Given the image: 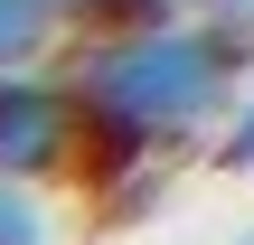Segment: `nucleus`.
Masks as SVG:
<instances>
[{"label": "nucleus", "mask_w": 254, "mask_h": 245, "mask_svg": "<svg viewBox=\"0 0 254 245\" xmlns=\"http://www.w3.org/2000/svg\"><path fill=\"white\" fill-rule=\"evenodd\" d=\"M254 76V9H207V28H132V38H94L75 66V123L132 132V142H179L198 123H217Z\"/></svg>", "instance_id": "nucleus-1"}, {"label": "nucleus", "mask_w": 254, "mask_h": 245, "mask_svg": "<svg viewBox=\"0 0 254 245\" xmlns=\"http://www.w3.org/2000/svg\"><path fill=\"white\" fill-rule=\"evenodd\" d=\"M0 170L9 179H57L75 170V85L0 66Z\"/></svg>", "instance_id": "nucleus-2"}, {"label": "nucleus", "mask_w": 254, "mask_h": 245, "mask_svg": "<svg viewBox=\"0 0 254 245\" xmlns=\"http://www.w3.org/2000/svg\"><path fill=\"white\" fill-rule=\"evenodd\" d=\"M57 28H66V9H57V0H0V66H28Z\"/></svg>", "instance_id": "nucleus-3"}, {"label": "nucleus", "mask_w": 254, "mask_h": 245, "mask_svg": "<svg viewBox=\"0 0 254 245\" xmlns=\"http://www.w3.org/2000/svg\"><path fill=\"white\" fill-rule=\"evenodd\" d=\"M217 161H226V170H254V76L236 85V104H226V132H217Z\"/></svg>", "instance_id": "nucleus-4"}, {"label": "nucleus", "mask_w": 254, "mask_h": 245, "mask_svg": "<svg viewBox=\"0 0 254 245\" xmlns=\"http://www.w3.org/2000/svg\"><path fill=\"white\" fill-rule=\"evenodd\" d=\"M38 227H47V217H38L28 179H9V170H0V245H9V236H38Z\"/></svg>", "instance_id": "nucleus-5"}, {"label": "nucleus", "mask_w": 254, "mask_h": 245, "mask_svg": "<svg viewBox=\"0 0 254 245\" xmlns=\"http://www.w3.org/2000/svg\"><path fill=\"white\" fill-rule=\"evenodd\" d=\"M189 9H254V0H189Z\"/></svg>", "instance_id": "nucleus-6"}]
</instances>
